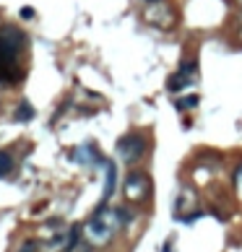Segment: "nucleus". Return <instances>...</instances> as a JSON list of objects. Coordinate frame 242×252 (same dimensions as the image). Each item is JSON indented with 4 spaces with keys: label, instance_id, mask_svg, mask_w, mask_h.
Masks as SVG:
<instances>
[{
    "label": "nucleus",
    "instance_id": "1",
    "mask_svg": "<svg viewBox=\"0 0 242 252\" xmlns=\"http://www.w3.org/2000/svg\"><path fill=\"white\" fill-rule=\"evenodd\" d=\"M26 47V34L16 26H3L0 29V78L3 81H16L19 75L11 73L13 60H16Z\"/></svg>",
    "mask_w": 242,
    "mask_h": 252
},
{
    "label": "nucleus",
    "instance_id": "2",
    "mask_svg": "<svg viewBox=\"0 0 242 252\" xmlns=\"http://www.w3.org/2000/svg\"><path fill=\"white\" fill-rule=\"evenodd\" d=\"M128 218H130V213H128L125 208H120V211L117 208L115 211H99V213H94V216L89 218L86 236L94 244H107L112 239V234H115Z\"/></svg>",
    "mask_w": 242,
    "mask_h": 252
},
{
    "label": "nucleus",
    "instance_id": "3",
    "mask_svg": "<svg viewBox=\"0 0 242 252\" xmlns=\"http://www.w3.org/2000/svg\"><path fill=\"white\" fill-rule=\"evenodd\" d=\"M115 151H117L120 162H125V164H135L143 154H146V138H143L141 133H125L123 138L117 141Z\"/></svg>",
    "mask_w": 242,
    "mask_h": 252
},
{
    "label": "nucleus",
    "instance_id": "4",
    "mask_svg": "<svg viewBox=\"0 0 242 252\" xmlns=\"http://www.w3.org/2000/svg\"><path fill=\"white\" fill-rule=\"evenodd\" d=\"M151 193V180L146 172H130L125 177V195L128 200H146Z\"/></svg>",
    "mask_w": 242,
    "mask_h": 252
},
{
    "label": "nucleus",
    "instance_id": "5",
    "mask_svg": "<svg viewBox=\"0 0 242 252\" xmlns=\"http://www.w3.org/2000/svg\"><path fill=\"white\" fill-rule=\"evenodd\" d=\"M143 18L149 21L151 26H156V29H169L172 24H175V11L169 8L167 3H149V8L143 11Z\"/></svg>",
    "mask_w": 242,
    "mask_h": 252
},
{
    "label": "nucleus",
    "instance_id": "6",
    "mask_svg": "<svg viewBox=\"0 0 242 252\" xmlns=\"http://www.w3.org/2000/svg\"><path fill=\"white\" fill-rule=\"evenodd\" d=\"M71 159L75 164H96L102 156H99V151H96L94 146H81V148H73Z\"/></svg>",
    "mask_w": 242,
    "mask_h": 252
},
{
    "label": "nucleus",
    "instance_id": "7",
    "mask_svg": "<svg viewBox=\"0 0 242 252\" xmlns=\"http://www.w3.org/2000/svg\"><path fill=\"white\" fill-rule=\"evenodd\" d=\"M107 166V182H104V193H102V203H107L110 198H112V193H115V166H112L110 162L104 164Z\"/></svg>",
    "mask_w": 242,
    "mask_h": 252
},
{
    "label": "nucleus",
    "instance_id": "8",
    "mask_svg": "<svg viewBox=\"0 0 242 252\" xmlns=\"http://www.w3.org/2000/svg\"><path fill=\"white\" fill-rule=\"evenodd\" d=\"M187 81H190V78H185L183 73H175V75L167 81V89H169V91H183V86H185Z\"/></svg>",
    "mask_w": 242,
    "mask_h": 252
},
{
    "label": "nucleus",
    "instance_id": "9",
    "mask_svg": "<svg viewBox=\"0 0 242 252\" xmlns=\"http://www.w3.org/2000/svg\"><path fill=\"white\" fill-rule=\"evenodd\" d=\"M13 169V159H11V154L8 151H0V177H5Z\"/></svg>",
    "mask_w": 242,
    "mask_h": 252
},
{
    "label": "nucleus",
    "instance_id": "10",
    "mask_svg": "<svg viewBox=\"0 0 242 252\" xmlns=\"http://www.w3.org/2000/svg\"><path fill=\"white\" fill-rule=\"evenodd\" d=\"M32 117H34V109H32V104H29V102H21V104H19V112H16V120L26 122V120H32Z\"/></svg>",
    "mask_w": 242,
    "mask_h": 252
},
{
    "label": "nucleus",
    "instance_id": "11",
    "mask_svg": "<svg viewBox=\"0 0 242 252\" xmlns=\"http://www.w3.org/2000/svg\"><path fill=\"white\" fill-rule=\"evenodd\" d=\"M177 73H183L185 78H193V75L198 73V63H195V60H187V63L180 65V71H177Z\"/></svg>",
    "mask_w": 242,
    "mask_h": 252
},
{
    "label": "nucleus",
    "instance_id": "12",
    "mask_svg": "<svg viewBox=\"0 0 242 252\" xmlns=\"http://www.w3.org/2000/svg\"><path fill=\"white\" fill-rule=\"evenodd\" d=\"M198 104V96H185V99H180L177 102V109H190V107Z\"/></svg>",
    "mask_w": 242,
    "mask_h": 252
},
{
    "label": "nucleus",
    "instance_id": "13",
    "mask_svg": "<svg viewBox=\"0 0 242 252\" xmlns=\"http://www.w3.org/2000/svg\"><path fill=\"white\" fill-rule=\"evenodd\" d=\"M32 16H34L32 8H24V11H21V18H32Z\"/></svg>",
    "mask_w": 242,
    "mask_h": 252
},
{
    "label": "nucleus",
    "instance_id": "14",
    "mask_svg": "<svg viewBox=\"0 0 242 252\" xmlns=\"http://www.w3.org/2000/svg\"><path fill=\"white\" fill-rule=\"evenodd\" d=\"M162 252H172V244H169V242H164V244H162Z\"/></svg>",
    "mask_w": 242,
    "mask_h": 252
},
{
    "label": "nucleus",
    "instance_id": "15",
    "mask_svg": "<svg viewBox=\"0 0 242 252\" xmlns=\"http://www.w3.org/2000/svg\"><path fill=\"white\" fill-rule=\"evenodd\" d=\"M146 3H159V0H146Z\"/></svg>",
    "mask_w": 242,
    "mask_h": 252
}]
</instances>
